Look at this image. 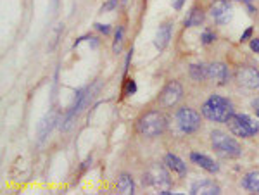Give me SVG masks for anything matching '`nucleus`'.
I'll use <instances>...</instances> for the list:
<instances>
[{
  "mask_svg": "<svg viewBox=\"0 0 259 195\" xmlns=\"http://www.w3.org/2000/svg\"><path fill=\"white\" fill-rule=\"evenodd\" d=\"M211 145L220 156L228 159H237L244 154L242 145L233 136H230L228 133L221 131V130H213L211 131Z\"/></svg>",
  "mask_w": 259,
  "mask_h": 195,
  "instance_id": "obj_3",
  "label": "nucleus"
},
{
  "mask_svg": "<svg viewBox=\"0 0 259 195\" xmlns=\"http://www.w3.org/2000/svg\"><path fill=\"white\" fill-rule=\"evenodd\" d=\"M239 2H242V3H247V5H249V3L253 2V0H239Z\"/></svg>",
  "mask_w": 259,
  "mask_h": 195,
  "instance_id": "obj_30",
  "label": "nucleus"
},
{
  "mask_svg": "<svg viewBox=\"0 0 259 195\" xmlns=\"http://www.w3.org/2000/svg\"><path fill=\"white\" fill-rule=\"evenodd\" d=\"M190 194L194 195H218L221 194V189L213 180H200L190 187Z\"/></svg>",
  "mask_w": 259,
  "mask_h": 195,
  "instance_id": "obj_12",
  "label": "nucleus"
},
{
  "mask_svg": "<svg viewBox=\"0 0 259 195\" xmlns=\"http://www.w3.org/2000/svg\"><path fill=\"white\" fill-rule=\"evenodd\" d=\"M56 123H57V118H56V114H54V113L47 114V116L38 123V126H36L38 142H43V140H45L47 136L50 135V131H52V128H54V125H56Z\"/></svg>",
  "mask_w": 259,
  "mask_h": 195,
  "instance_id": "obj_13",
  "label": "nucleus"
},
{
  "mask_svg": "<svg viewBox=\"0 0 259 195\" xmlns=\"http://www.w3.org/2000/svg\"><path fill=\"white\" fill-rule=\"evenodd\" d=\"M118 192L123 195H131L135 194V182L128 173H123L118 178Z\"/></svg>",
  "mask_w": 259,
  "mask_h": 195,
  "instance_id": "obj_18",
  "label": "nucleus"
},
{
  "mask_svg": "<svg viewBox=\"0 0 259 195\" xmlns=\"http://www.w3.org/2000/svg\"><path fill=\"white\" fill-rule=\"evenodd\" d=\"M200 40H202L204 45H209V43H213L214 40H216V33H213L211 30H206L202 33V37H200Z\"/></svg>",
  "mask_w": 259,
  "mask_h": 195,
  "instance_id": "obj_22",
  "label": "nucleus"
},
{
  "mask_svg": "<svg viewBox=\"0 0 259 195\" xmlns=\"http://www.w3.org/2000/svg\"><path fill=\"white\" fill-rule=\"evenodd\" d=\"M240 185H242V189H246L247 192L259 194V169L246 173L242 182H240Z\"/></svg>",
  "mask_w": 259,
  "mask_h": 195,
  "instance_id": "obj_16",
  "label": "nucleus"
},
{
  "mask_svg": "<svg viewBox=\"0 0 259 195\" xmlns=\"http://www.w3.org/2000/svg\"><path fill=\"white\" fill-rule=\"evenodd\" d=\"M253 109H254V113H256V116L259 118V97L253 100Z\"/></svg>",
  "mask_w": 259,
  "mask_h": 195,
  "instance_id": "obj_29",
  "label": "nucleus"
},
{
  "mask_svg": "<svg viewBox=\"0 0 259 195\" xmlns=\"http://www.w3.org/2000/svg\"><path fill=\"white\" fill-rule=\"evenodd\" d=\"M118 2L119 0H109L105 5H102L100 7V12H107V10H112V9H116V5H118Z\"/></svg>",
  "mask_w": 259,
  "mask_h": 195,
  "instance_id": "obj_24",
  "label": "nucleus"
},
{
  "mask_svg": "<svg viewBox=\"0 0 259 195\" xmlns=\"http://www.w3.org/2000/svg\"><path fill=\"white\" fill-rule=\"evenodd\" d=\"M181 97H183V86H181V83L176 81V79H171V81H168L166 86L161 90L158 102H159V106L164 107V109H170V107H174L178 102H180Z\"/></svg>",
  "mask_w": 259,
  "mask_h": 195,
  "instance_id": "obj_5",
  "label": "nucleus"
},
{
  "mask_svg": "<svg viewBox=\"0 0 259 195\" xmlns=\"http://www.w3.org/2000/svg\"><path fill=\"white\" fill-rule=\"evenodd\" d=\"M183 3H185V0H173V2H171V5H173L174 10H180L181 7H183Z\"/></svg>",
  "mask_w": 259,
  "mask_h": 195,
  "instance_id": "obj_28",
  "label": "nucleus"
},
{
  "mask_svg": "<svg viewBox=\"0 0 259 195\" xmlns=\"http://www.w3.org/2000/svg\"><path fill=\"white\" fill-rule=\"evenodd\" d=\"M228 76H230V73H228L227 64H223V63L207 64V79H209V81L223 86V85H227Z\"/></svg>",
  "mask_w": 259,
  "mask_h": 195,
  "instance_id": "obj_10",
  "label": "nucleus"
},
{
  "mask_svg": "<svg viewBox=\"0 0 259 195\" xmlns=\"http://www.w3.org/2000/svg\"><path fill=\"white\" fill-rule=\"evenodd\" d=\"M85 100H86V88L78 90V92L75 93V102H73V106L69 107V111L66 113L63 123H61V130H69V128H71L73 121H75L76 116L80 114L82 107L85 106Z\"/></svg>",
  "mask_w": 259,
  "mask_h": 195,
  "instance_id": "obj_9",
  "label": "nucleus"
},
{
  "mask_svg": "<svg viewBox=\"0 0 259 195\" xmlns=\"http://www.w3.org/2000/svg\"><path fill=\"white\" fill-rule=\"evenodd\" d=\"M235 81L240 86L249 90H258L259 88V69L253 66H240L235 71Z\"/></svg>",
  "mask_w": 259,
  "mask_h": 195,
  "instance_id": "obj_7",
  "label": "nucleus"
},
{
  "mask_svg": "<svg viewBox=\"0 0 259 195\" xmlns=\"http://www.w3.org/2000/svg\"><path fill=\"white\" fill-rule=\"evenodd\" d=\"M164 164L168 166V169L178 173L180 176L187 175V164H185L178 156H174V154H166V157H164Z\"/></svg>",
  "mask_w": 259,
  "mask_h": 195,
  "instance_id": "obj_17",
  "label": "nucleus"
},
{
  "mask_svg": "<svg viewBox=\"0 0 259 195\" xmlns=\"http://www.w3.org/2000/svg\"><path fill=\"white\" fill-rule=\"evenodd\" d=\"M123 33H125V30H123L121 26L116 30V35H114V45H112V52L118 54L119 50H121V43H123Z\"/></svg>",
  "mask_w": 259,
  "mask_h": 195,
  "instance_id": "obj_21",
  "label": "nucleus"
},
{
  "mask_svg": "<svg viewBox=\"0 0 259 195\" xmlns=\"http://www.w3.org/2000/svg\"><path fill=\"white\" fill-rule=\"evenodd\" d=\"M168 128V118L164 116L161 111H149V113L142 114L140 119L137 121V131L142 136L147 138H154L166 131Z\"/></svg>",
  "mask_w": 259,
  "mask_h": 195,
  "instance_id": "obj_2",
  "label": "nucleus"
},
{
  "mask_svg": "<svg viewBox=\"0 0 259 195\" xmlns=\"http://www.w3.org/2000/svg\"><path fill=\"white\" fill-rule=\"evenodd\" d=\"M200 111H202L204 118H207L209 121H214V123H227L228 118L235 113L232 100L227 99V97L216 95V93L211 95L209 99L202 104Z\"/></svg>",
  "mask_w": 259,
  "mask_h": 195,
  "instance_id": "obj_1",
  "label": "nucleus"
},
{
  "mask_svg": "<svg viewBox=\"0 0 259 195\" xmlns=\"http://www.w3.org/2000/svg\"><path fill=\"white\" fill-rule=\"evenodd\" d=\"M176 123L181 131L192 135L200 128V114L192 107H181L176 113Z\"/></svg>",
  "mask_w": 259,
  "mask_h": 195,
  "instance_id": "obj_6",
  "label": "nucleus"
},
{
  "mask_svg": "<svg viewBox=\"0 0 259 195\" xmlns=\"http://www.w3.org/2000/svg\"><path fill=\"white\" fill-rule=\"evenodd\" d=\"M171 40V23H163L159 26L158 33H156V38H154V45L158 50H164L168 47Z\"/></svg>",
  "mask_w": 259,
  "mask_h": 195,
  "instance_id": "obj_15",
  "label": "nucleus"
},
{
  "mask_svg": "<svg viewBox=\"0 0 259 195\" xmlns=\"http://www.w3.org/2000/svg\"><path fill=\"white\" fill-rule=\"evenodd\" d=\"M135 92H137V83H135V79H128V81H126L125 93H126V95H133Z\"/></svg>",
  "mask_w": 259,
  "mask_h": 195,
  "instance_id": "obj_23",
  "label": "nucleus"
},
{
  "mask_svg": "<svg viewBox=\"0 0 259 195\" xmlns=\"http://www.w3.org/2000/svg\"><path fill=\"white\" fill-rule=\"evenodd\" d=\"M227 125H228V130L235 136H240V138H251V136H253L249 126H247L246 121H244L242 114H235V113H233L232 116L228 118Z\"/></svg>",
  "mask_w": 259,
  "mask_h": 195,
  "instance_id": "obj_11",
  "label": "nucleus"
},
{
  "mask_svg": "<svg viewBox=\"0 0 259 195\" xmlns=\"http://www.w3.org/2000/svg\"><path fill=\"white\" fill-rule=\"evenodd\" d=\"M190 161L194 162V164L200 166L202 169H206L207 173H218V171H220V166H218L216 162H214L211 157L204 156V154L192 152V154H190Z\"/></svg>",
  "mask_w": 259,
  "mask_h": 195,
  "instance_id": "obj_14",
  "label": "nucleus"
},
{
  "mask_svg": "<svg viewBox=\"0 0 259 195\" xmlns=\"http://www.w3.org/2000/svg\"><path fill=\"white\" fill-rule=\"evenodd\" d=\"M251 35H253V28H247V30L242 33V37H240V42H246V40H249Z\"/></svg>",
  "mask_w": 259,
  "mask_h": 195,
  "instance_id": "obj_27",
  "label": "nucleus"
},
{
  "mask_svg": "<svg viewBox=\"0 0 259 195\" xmlns=\"http://www.w3.org/2000/svg\"><path fill=\"white\" fill-rule=\"evenodd\" d=\"M204 17H206L204 10L200 9V7H194V9H192L190 12H188V16L185 17V26H187V28L200 26V24L204 23Z\"/></svg>",
  "mask_w": 259,
  "mask_h": 195,
  "instance_id": "obj_19",
  "label": "nucleus"
},
{
  "mask_svg": "<svg viewBox=\"0 0 259 195\" xmlns=\"http://www.w3.org/2000/svg\"><path fill=\"white\" fill-rule=\"evenodd\" d=\"M188 74L197 83L204 81V79H207V66H204V64H192L188 67Z\"/></svg>",
  "mask_w": 259,
  "mask_h": 195,
  "instance_id": "obj_20",
  "label": "nucleus"
},
{
  "mask_svg": "<svg viewBox=\"0 0 259 195\" xmlns=\"http://www.w3.org/2000/svg\"><path fill=\"white\" fill-rule=\"evenodd\" d=\"M251 50H253V52H256V54H259V38H253V40H251Z\"/></svg>",
  "mask_w": 259,
  "mask_h": 195,
  "instance_id": "obj_26",
  "label": "nucleus"
},
{
  "mask_svg": "<svg viewBox=\"0 0 259 195\" xmlns=\"http://www.w3.org/2000/svg\"><path fill=\"white\" fill-rule=\"evenodd\" d=\"M211 17L216 21L218 24H228L233 17V9H232V2L230 0H214L211 3Z\"/></svg>",
  "mask_w": 259,
  "mask_h": 195,
  "instance_id": "obj_8",
  "label": "nucleus"
},
{
  "mask_svg": "<svg viewBox=\"0 0 259 195\" xmlns=\"http://www.w3.org/2000/svg\"><path fill=\"white\" fill-rule=\"evenodd\" d=\"M142 183L147 187H154L156 190H159V194L163 195H168L171 194L170 189H171V178H170V173L166 171V168L163 166H152L149 168L147 171L144 173V180Z\"/></svg>",
  "mask_w": 259,
  "mask_h": 195,
  "instance_id": "obj_4",
  "label": "nucleus"
},
{
  "mask_svg": "<svg viewBox=\"0 0 259 195\" xmlns=\"http://www.w3.org/2000/svg\"><path fill=\"white\" fill-rule=\"evenodd\" d=\"M95 28L100 33H104V35H109V31H111V26L109 24H100V23H95Z\"/></svg>",
  "mask_w": 259,
  "mask_h": 195,
  "instance_id": "obj_25",
  "label": "nucleus"
}]
</instances>
